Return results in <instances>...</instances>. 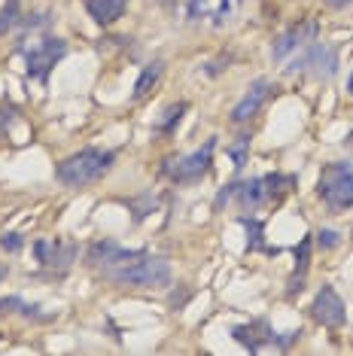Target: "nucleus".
I'll use <instances>...</instances> for the list:
<instances>
[{
  "label": "nucleus",
  "mask_w": 353,
  "mask_h": 356,
  "mask_svg": "<svg viewBox=\"0 0 353 356\" xmlns=\"http://www.w3.org/2000/svg\"><path fill=\"white\" fill-rule=\"evenodd\" d=\"M85 265L98 271L101 280L113 286L134 289H165L171 286V262L165 256H152L149 250H125L116 241L104 238L85 250Z\"/></svg>",
  "instance_id": "1"
},
{
  "label": "nucleus",
  "mask_w": 353,
  "mask_h": 356,
  "mask_svg": "<svg viewBox=\"0 0 353 356\" xmlns=\"http://www.w3.org/2000/svg\"><path fill=\"white\" fill-rule=\"evenodd\" d=\"M116 165V149H101V147H85L67 156L64 161H58L55 168V180L67 189H83V186H92L104 180Z\"/></svg>",
  "instance_id": "2"
},
{
  "label": "nucleus",
  "mask_w": 353,
  "mask_h": 356,
  "mask_svg": "<svg viewBox=\"0 0 353 356\" xmlns=\"http://www.w3.org/2000/svg\"><path fill=\"white\" fill-rule=\"evenodd\" d=\"M317 198L332 213H344V210L353 207V159L323 165L320 180H317Z\"/></svg>",
  "instance_id": "3"
},
{
  "label": "nucleus",
  "mask_w": 353,
  "mask_h": 356,
  "mask_svg": "<svg viewBox=\"0 0 353 356\" xmlns=\"http://www.w3.org/2000/svg\"><path fill=\"white\" fill-rule=\"evenodd\" d=\"M220 137H211L204 140V147L192 149L189 156H176V159H165L162 161V177L171 180L174 186H192V183H202L213 168V149Z\"/></svg>",
  "instance_id": "4"
},
{
  "label": "nucleus",
  "mask_w": 353,
  "mask_h": 356,
  "mask_svg": "<svg viewBox=\"0 0 353 356\" xmlns=\"http://www.w3.org/2000/svg\"><path fill=\"white\" fill-rule=\"evenodd\" d=\"M338 64H341V55H338V46L335 43H308L304 49H299V58L290 61L286 74L295 76V74H304V76H314V79H335L338 74Z\"/></svg>",
  "instance_id": "5"
},
{
  "label": "nucleus",
  "mask_w": 353,
  "mask_h": 356,
  "mask_svg": "<svg viewBox=\"0 0 353 356\" xmlns=\"http://www.w3.org/2000/svg\"><path fill=\"white\" fill-rule=\"evenodd\" d=\"M22 55H25V74L28 79H37V83H49V74L55 70V64H58L64 55H67V43H64L61 37H52V34H46V37H40L34 40L31 46H15Z\"/></svg>",
  "instance_id": "6"
},
{
  "label": "nucleus",
  "mask_w": 353,
  "mask_h": 356,
  "mask_svg": "<svg viewBox=\"0 0 353 356\" xmlns=\"http://www.w3.org/2000/svg\"><path fill=\"white\" fill-rule=\"evenodd\" d=\"M231 338H235L238 344H244L250 353H259L265 344H274L280 350H286L290 344H295L302 338V329H293V332H284V335H277L274 326H271L265 317L259 320H250V323H240V326L231 329Z\"/></svg>",
  "instance_id": "7"
},
{
  "label": "nucleus",
  "mask_w": 353,
  "mask_h": 356,
  "mask_svg": "<svg viewBox=\"0 0 353 356\" xmlns=\"http://www.w3.org/2000/svg\"><path fill=\"white\" fill-rule=\"evenodd\" d=\"M34 256L40 262V268L64 274L79 256V244L76 241H64V238H40L34 241Z\"/></svg>",
  "instance_id": "8"
},
{
  "label": "nucleus",
  "mask_w": 353,
  "mask_h": 356,
  "mask_svg": "<svg viewBox=\"0 0 353 356\" xmlns=\"http://www.w3.org/2000/svg\"><path fill=\"white\" fill-rule=\"evenodd\" d=\"M311 317L326 329H341L344 323H347V307H344L341 296L335 293L332 283H323V286L317 289L314 302H311Z\"/></svg>",
  "instance_id": "9"
},
{
  "label": "nucleus",
  "mask_w": 353,
  "mask_h": 356,
  "mask_svg": "<svg viewBox=\"0 0 353 356\" xmlns=\"http://www.w3.org/2000/svg\"><path fill=\"white\" fill-rule=\"evenodd\" d=\"M317 34H320L317 19H302V22H295V25H290L280 37H274V43H271V58H274V61H284L286 55H293V52L304 49L308 43H314Z\"/></svg>",
  "instance_id": "10"
},
{
  "label": "nucleus",
  "mask_w": 353,
  "mask_h": 356,
  "mask_svg": "<svg viewBox=\"0 0 353 356\" xmlns=\"http://www.w3.org/2000/svg\"><path fill=\"white\" fill-rule=\"evenodd\" d=\"M274 92H277V86H271L268 79H253L250 88H247V95L235 104V107H231V116H229V119H231L235 125L250 122L253 116H259V110L265 107V101H268Z\"/></svg>",
  "instance_id": "11"
},
{
  "label": "nucleus",
  "mask_w": 353,
  "mask_h": 356,
  "mask_svg": "<svg viewBox=\"0 0 353 356\" xmlns=\"http://www.w3.org/2000/svg\"><path fill=\"white\" fill-rule=\"evenodd\" d=\"M238 0H189L186 15L189 22H207L213 28H222L235 15Z\"/></svg>",
  "instance_id": "12"
},
{
  "label": "nucleus",
  "mask_w": 353,
  "mask_h": 356,
  "mask_svg": "<svg viewBox=\"0 0 353 356\" xmlns=\"http://www.w3.org/2000/svg\"><path fill=\"white\" fill-rule=\"evenodd\" d=\"M293 256H295V265H293L290 280H286V298H295L304 289L308 268H311V256H314V234H304L299 244L293 247Z\"/></svg>",
  "instance_id": "13"
},
{
  "label": "nucleus",
  "mask_w": 353,
  "mask_h": 356,
  "mask_svg": "<svg viewBox=\"0 0 353 356\" xmlns=\"http://www.w3.org/2000/svg\"><path fill=\"white\" fill-rule=\"evenodd\" d=\"M231 201L244 210V213H253L268 204V195H265V180L262 177H250V180H235V195Z\"/></svg>",
  "instance_id": "14"
},
{
  "label": "nucleus",
  "mask_w": 353,
  "mask_h": 356,
  "mask_svg": "<svg viewBox=\"0 0 353 356\" xmlns=\"http://www.w3.org/2000/svg\"><path fill=\"white\" fill-rule=\"evenodd\" d=\"M0 314H19L22 320H31V323H52L55 320V311H46L43 305H34V302H25L22 296H3L0 298Z\"/></svg>",
  "instance_id": "15"
},
{
  "label": "nucleus",
  "mask_w": 353,
  "mask_h": 356,
  "mask_svg": "<svg viewBox=\"0 0 353 356\" xmlns=\"http://www.w3.org/2000/svg\"><path fill=\"white\" fill-rule=\"evenodd\" d=\"M83 3H85V13L98 25H113V22H119L125 15L128 0H83Z\"/></svg>",
  "instance_id": "16"
},
{
  "label": "nucleus",
  "mask_w": 353,
  "mask_h": 356,
  "mask_svg": "<svg viewBox=\"0 0 353 356\" xmlns=\"http://www.w3.org/2000/svg\"><path fill=\"white\" fill-rule=\"evenodd\" d=\"M238 222L247 229V253H268V256H277V247H268V244H265V222H262V220L240 213Z\"/></svg>",
  "instance_id": "17"
},
{
  "label": "nucleus",
  "mask_w": 353,
  "mask_h": 356,
  "mask_svg": "<svg viewBox=\"0 0 353 356\" xmlns=\"http://www.w3.org/2000/svg\"><path fill=\"white\" fill-rule=\"evenodd\" d=\"M262 180H265V195H268V204H280V201H284V198L295 189L299 177H295V174H280V171H274V174H265Z\"/></svg>",
  "instance_id": "18"
},
{
  "label": "nucleus",
  "mask_w": 353,
  "mask_h": 356,
  "mask_svg": "<svg viewBox=\"0 0 353 356\" xmlns=\"http://www.w3.org/2000/svg\"><path fill=\"white\" fill-rule=\"evenodd\" d=\"M162 74H165V64L158 61V58H156V61H149L147 67L140 70L138 83H134V95H131V98H134V101H143V98H147V95L152 92V88L158 86V79H162Z\"/></svg>",
  "instance_id": "19"
},
{
  "label": "nucleus",
  "mask_w": 353,
  "mask_h": 356,
  "mask_svg": "<svg viewBox=\"0 0 353 356\" xmlns=\"http://www.w3.org/2000/svg\"><path fill=\"white\" fill-rule=\"evenodd\" d=\"M186 113H189V104H186V101H180V104H171V107H165L162 119H158V122L152 125V131H156L158 137H174L176 125L183 122V116H186Z\"/></svg>",
  "instance_id": "20"
},
{
  "label": "nucleus",
  "mask_w": 353,
  "mask_h": 356,
  "mask_svg": "<svg viewBox=\"0 0 353 356\" xmlns=\"http://www.w3.org/2000/svg\"><path fill=\"white\" fill-rule=\"evenodd\" d=\"M19 25H22V3L19 0H6V3L0 6V37H6Z\"/></svg>",
  "instance_id": "21"
},
{
  "label": "nucleus",
  "mask_w": 353,
  "mask_h": 356,
  "mask_svg": "<svg viewBox=\"0 0 353 356\" xmlns=\"http://www.w3.org/2000/svg\"><path fill=\"white\" fill-rule=\"evenodd\" d=\"M247 156H250V134H240L238 140L229 147V159L235 161L231 168H235V171H240V168L247 165Z\"/></svg>",
  "instance_id": "22"
},
{
  "label": "nucleus",
  "mask_w": 353,
  "mask_h": 356,
  "mask_svg": "<svg viewBox=\"0 0 353 356\" xmlns=\"http://www.w3.org/2000/svg\"><path fill=\"white\" fill-rule=\"evenodd\" d=\"M125 204L134 210V222H143V220H147V216L152 213V207H156V198H152V195H143V198L125 201Z\"/></svg>",
  "instance_id": "23"
},
{
  "label": "nucleus",
  "mask_w": 353,
  "mask_h": 356,
  "mask_svg": "<svg viewBox=\"0 0 353 356\" xmlns=\"http://www.w3.org/2000/svg\"><path fill=\"white\" fill-rule=\"evenodd\" d=\"M317 247L320 250H335L341 244V232H335V229H317Z\"/></svg>",
  "instance_id": "24"
},
{
  "label": "nucleus",
  "mask_w": 353,
  "mask_h": 356,
  "mask_svg": "<svg viewBox=\"0 0 353 356\" xmlns=\"http://www.w3.org/2000/svg\"><path fill=\"white\" fill-rule=\"evenodd\" d=\"M0 247H3L6 253H19V250L25 247V234L22 232H3L0 234Z\"/></svg>",
  "instance_id": "25"
},
{
  "label": "nucleus",
  "mask_w": 353,
  "mask_h": 356,
  "mask_svg": "<svg viewBox=\"0 0 353 356\" xmlns=\"http://www.w3.org/2000/svg\"><path fill=\"white\" fill-rule=\"evenodd\" d=\"M15 119H19V110H15V107H6V104H0V140L10 134V128L15 125Z\"/></svg>",
  "instance_id": "26"
},
{
  "label": "nucleus",
  "mask_w": 353,
  "mask_h": 356,
  "mask_svg": "<svg viewBox=\"0 0 353 356\" xmlns=\"http://www.w3.org/2000/svg\"><path fill=\"white\" fill-rule=\"evenodd\" d=\"M229 64H231V55H222V58L204 64V74H207V76H220L222 70H229Z\"/></svg>",
  "instance_id": "27"
},
{
  "label": "nucleus",
  "mask_w": 353,
  "mask_h": 356,
  "mask_svg": "<svg viewBox=\"0 0 353 356\" xmlns=\"http://www.w3.org/2000/svg\"><path fill=\"white\" fill-rule=\"evenodd\" d=\"M231 195H235V180H231V183H226V186H222L220 192H216V198H213V207H216V210H222V207H226L229 201H231Z\"/></svg>",
  "instance_id": "28"
},
{
  "label": "nucleus",
  "mask_w": 353,
  "mask_h": 356,
  "mask_svg": "<svg viewBox=\"0 0 353 356\" xmlns=\"http://www.w3.org/2000/svg\"><path fill=\"white\" fill-rule=\"evenodd\" d=\"M189 289H180V296H176V289L171 293V311H183V307H186V302H189Z\"/></svg>",
  "instance_id": "29"
},
{
  "label": "nucleus",
  "mask_w": 353,
  "mask_h": 356,
  "mask_svg": "<svg viewBox=\"0 0 353 356\" xmlns=\"http://www.w3.org/2000/svg\"><path fill=\"white\" fill-rule=\"evenodd\" d=\"M323 3L329 6V10H347L353 0H323Z\"/></svg>",
  "instance_id": "30"
},
{
  "label": "nucleus",
  "mask_w": 353,
  "mask_h": 356,
  "mask_svg": "<svg viewBox=\"0 0 353 356\" xmlns=\"http://www.w3.org/2000/svg\"><path fill=\"white\" fill-rule=\"evenodd\" d=\"M347 95L353 98V74H350V79H347Z\"/></svg>",
  "instance_id": "31"
},
{
  "label": "nucleus",
  "mask_w": 353,
  "mask_h": 356,
  "mask_svg": "<svg viewBox=\"0 0 353 356\" xmlns=\"http://www.w3.org/2000/svg\"><path fill=\"white\" fill-rule=\"evenodd\" d=\"M158 3H165V6H171V3H174V0H158Z\"/></svg>",
  "instance_id": "32"
},
{
  "label": "nucleus",
  "mask_w": 353,
  "mask_h": 356,
  "mask_svg": "<svg viewBox=\"0 0 353 356\" xmlns=\"http://www.w3.org/2000/svg\"><path fill=\"white\" fill-rule=\"evenodd\" d=\"M6 277V268H0V280H3Z\"/></svg>",
  "instance_id": "33"
}]
</instances>
